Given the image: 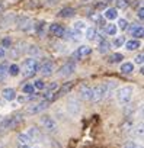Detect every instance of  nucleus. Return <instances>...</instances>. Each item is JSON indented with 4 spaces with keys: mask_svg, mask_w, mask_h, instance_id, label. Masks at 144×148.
Returning a JSON list of instances; mask_svg holds the SVG:
<instances>
[{
    "mask_svg": "<svg viewBox=\"0 0 144 148\" xmlns=\"http://www.w3.org/2000/svg\"><path fill=\"white\" fill-rule=\"evenodd\" d=\"M22 122H23V113L22 112H16V113H13L8 118H3L0 121V132L8 131V129H15Z\"/></svg>",
    "mask_w": 144,
    "mask_h": 148,
    "instance_id": "1",
    "label": "nucleus"
},
{
    "mask_svg": "<svg viewBox=\"0 0 144 148\" xmlns=\"http://www.w3.org/2000/svg\"><path fill=\"white\" fill-rule=\"evenodd\" d=\"M108 95H109V90H108L106 83H101V84H96V86L92 87V93H90L89 100L92 103H98V102L103 100Z\"/></svg>",
    "mask_w": 144,
    "mask_h": 148,
    "instance_id": "2",
    "label": "nucleus"
},
{
    "mask_svg": "<svg viewBox=\"0 0 144 148\" xmlns=\"http://www.w3.org/2000/svg\"><path fill=\"white\" fill-rule=\"evenodd\" d=\"M38 67H39V62L37 58H26L22 64V76L23 77H32L35 73H38Z\"/></svg>",
    "mask_w": 144,
    "mask_h": 148,
    "instance_id": "3",
    "label": "nucleus"
},
{
    "mask_svg": "<svg viewBox=\"0 0 144 148\" xmlns=\"http://www.w3.org/2000/svg\"><path fill=\"white\" fill-rule=\"evenodd\" d=\"M115 96H116L118 103L122 105V106H125V105H128V103L131 102V99H132V87H131V86H122V87H119V89L116 90Z\"/></svg>",
    "mask_w": 144,
    "mask_h": 148,
    "instance_id": "4",
    "label": "nucleus"
},
{
    "mask_svg": "<svg viewBox=\"0 0 144 148\" xmlns=\"http://www.w3.org/2000/svg\"><path fill=\"white\" fill-rule=\"evenodd\" d=\"M41 126H42V129L47 132V134H57L58 132V125H57V121L52 118V116H50V115H45V116H42L41 118Z\"/></svg>",
    "mask_w": 144,
    "mask_h": 148,
    "instance_id": "5",
    "label": "nucleus"
},
{
    "mask_svg": "<svg viewBox=\"0 0 144 148\" xmlns=\"http://www.w3.org/2000/svg\"><path fill=\"white\" fill-rule=\"evenodd\" d=\"M76 67H77L76 61L70 60V61L64 62V64H63V65L58 68V71H57V76H58V77H68L70 74H73V73L76 71Z\"/></svg>",
    "mask_w": 144,
    "mask_h": 148,
    "instance_id": "6",
    "label": "nucleus"
},
{
    "mask_svg": "<svg viewBox=\"0 0 144 148\" xmlns=\"http://www.w3.org/2000/svg\"><path fill=\"white\" fill-rule=\"evenodd\" d=\"M48 105H50V102H47V100H39V102H37V103H32V105L26 106V113H28V115H38V113L44 112V110L48 108Z\"/></svg>",
    "mask_w": 144,
    "mask_h": 148,
    "instance_id": "7",
    "label": "nucleus"
},
{
    "mask_svg": "<svg viewBox=\"0 0 144 148\" xmlns=\"http://www.w3.org/2000/svg\"><path fill=\"white\" fill-rule=\"evenodd\" d=\"M67 110L71 116H79V113L82 110L80 99L79 97H70L68 102H67Z\"/></svg>",
    "mask_w": 144,
    "mask_h": 148,
    "instance_id": "8",
    "label": "nucleus"
},
{
    "mask_svg": "<svg viewBox=\"0 0 144 148\" xmlns=\"http://www.w3.org/2000/svg\"><path fill=\"white\" fill-rule=\"evenodd\" d=\"M26 134H28V136L31 138V142H34V144H39V142H44V132L39 129V128H37V126H31V128H28V131H26Z\"/></svg>",
    "mask_w": 144,
    "mask_h": 148,
    "instance_id": "9",
    "label": "nucleus"
},
{
    "mask_svg": "<svg viewBox=\"0 0 144 148\" xmlns=\"http://www.w3.org/2000/svg\"><path fill=\"white\" fill-rule=\"evenodd\" d=\"M92 54V48L88 47V45H80L73 54H71V58H73V61H77V60H83L86 57H89Z\"/></svg>",
    "mask_w": 144,
    "mask_h": 148,
    "instance_id": "10",
    "label": "nucleus"
},
{
    "mask_svg": "<svg viewBox=\"0 0 144 148\" xmlns=\"http://www.w3.org/2000/svg\"><path fill=\"white\" fill-rule=\"evenodd\" d=\"M38 71L42 74V76H45V77H50V76H52V74H54V71H55V65H54V62H52V61H50V60H45L42 64H39V67H38Z\"/></svg>",
    "mask_w": 144,
    "mask_h": 148,
    "instance_id": "11",
    "label": "nucleus"
},
{
    "mask_svg": "<svg viewBox=\"0 0 144 148\" xmlns=\"http://www.w3.org/2000/svg\"><path fill=\"white\" fill-rule=\"evenodd\" d=\"M74 84H76L74 82H67V83H64L63 86H60L58 90L55 92L54 97H52V102L57 100V99H60V97H63V96H65V95H68V93L71 92V89L74 87Z\"/></svg>",
    "mask_w": 144,
    "mask_h": 148,
    "instance_id": "12",
    "label": "nucleus"
},
{
    "mask_svg": "<svg viewBox=\"0 0 144 148\" xmlns=\"http://www.w3.org/2000/svg\"><path fill=\"white\" fill-rule=\"evenodd\" d=\"M80 38H82V34H77V32H74L73 29H65L61 39L68 41V42H77Z\"/></svg>",
    "mask_w": 144,
    "mask_h": 148,
    "instance_id": "13",
    "label": "nucleus"
},
{
    "mask_svg": "<svg viewBox=\"0 0 144 148\" xmlns=\"http://www.w3.org/2000/svg\"><path fill=\"white\" fill-rule=\"evenodd\" d=\"M64 31H65V28L61 26L60 23H51V25H50V32H51V35H54V36H57V38H63Z\"/></svg>",
    "mask_w": 144,
    "mask_h": 148,
    "instance_id": "14",
    "label": "nucleus"
},
{
    "mask_svg": "<svg viewBox=\"0 0 144 148\" xmlns=\"http://www.w3.org/2000/svg\"><path fill=\"white\" fill-rule=\"evenodd\" d=\"M90 93H92V87H90L89 84H82V86L79 87V99H82V100H89Z\"/></svg>",
    "mask_w": 144,
    "mask_h": 148,
    "instance_id": "15",
    "label": "nucleus"
},
{
    "mask_svg": "<svg viewBox=\"0 0 144 148\" xmlns=\"http://www.w3.org/2000/svg\"><path fill=\"white\" fill-rule=\"evenodd\" d=\"M18 28L22 29V31H29L32 28V21L29 18H26V16H22L18 21Z\"/></svg>",
    "mask_w": 144,
    "mask_h": 148,
    "instance_id": "16",
    "label": "nucleus"
},
{
    "mask_svg": "<svg viewBox=\"0 0 144 148\" xmlns=\"http://www.w3.org/2000/svg\"><path fill=\"white\" fill-rule=\"evenodd\" d=\"M2 96H3V99H5V100H8V102H13V100L18 97V96H16L15 89H12V87H6V89H3Z\"/></svg>",
    "mask_w": 144,
    "mask_h": 148,
    "instance_id": "17",
    "label": "nucleus"
},
{
    "mask_svg": "<svg viewBox=\"0 0 144 148\" xmlns=\"http://www.w3.org/2000/svg\"><path fill=\"white\" fill-rule=\"evenodd\" d=\"M103 18L108 21H115L118 18V9L116 8H106L103 12Z\"/></svg>",
    "mask_w": 144,
    "mask_h": 148,
    "instance_id": "18",
    "label": "nucleus"
},
{
    "mask_svg": "<svg viewBox=\"0 0 144 148\" xmlns=\"http://www.w3.org/2000/svg\"><path fill=\"white\" fill-rule=\"evenodd\" d=\"M16 141H18V144H19L21 147H23V145H31V144H32V142H31V138L28 136L26 132H21V134H18Z\"/></svg>",
    "mask_w": 144,
    "mask_h": 148,
    "instance_id": "19",
    "label": "nucleus"
},
{
    "mask_svg": "<svg viewBox=\"0 0 144 148\" xmlns=\"http://www.w3.org/2000/svg\"><path fill=\"white\" fill-rule=\"evenodd\" d=\"M76 15V10L73 8H64L58 12V16L63 18V19H67V18H73Z\"/></svg>",
    "mask_w": 144,
    "mask_h": 148,
    "instance_id": "20",
    "label": "nucleus"
},
{
    "mask_svg": "<svg viewBox=\"0 0 144 148\" xmlns=\"http://www.w3.org/2000/svg\"><path fill=\"white\" fill-rule=\"evenodd\" d=\"M8 70H9V62H8V61L0 62V83L6 80V77H8Z\"/></svg>",
    "mask_w": 144,
    "mask_h": 148,
    "instance_id": "21",
    "label": "nucleus"
},
{
    "mask_svg": "<svg viewBox=\"0 0 144 148\" xmlns=\"http://www.w3.org/2000/svg\"><path fill=\"white\" fill-rule=\"evenodd\" d=\"M125 49L127 51H135L140 48V41L138 39H131V41H125Z\"/></svg>",
    "mask_w": 144,
    "mask_h": 148,
    "instance_id": "22",
    "label": "nucleus"
},
{
    "mask_svg": "<svg viewBox=\"0 0 144 148\" xmlns=\"http://www.w3.org/2000/svg\"><path fill=\"white\" fill-rule=\"evenodd\" d=\"M109 49H111V42H109L108 39H103V41L99 42V45H98V51H99L101 54H106Z\"/></svg>",
    "mask_w": 144,
    "mask_h": 148,
    "instance_id": "23",
    "label": "nucleus"
},
{
    "mask_svg": "<svg viewBox=\"0 0 144 148\" xmlns=\"http://www.w3.org/2000/svg\"><path fill=\"white\" fill-rule=\"evenodd\" d=\"M134 71V64L127 61V62H122L121 64V73L122 74H131Z\"/></svg>",
    "mask_w": 144,
    "mask_h": 148,
    "instance_id": "24",
    "label": "nucleus"
},
{
    "mask_svg": "<svg viewBox=\"0 0 144 148\" xmlns=\"http://www.w3.org/2000/svg\"><path fill=\"white\" fill-rule=\"evenodd\" d=\"M122 60H124V55L119 54V52H115L108 58V62L109 64H119V62H122Z\"/></svg>",
    "mask_w": 144,
    "mask_h": 148,
    "instance_id": "25",
    "label": "nucleus"
},
{
    "mask_svg": "<svg viewBox=\"0 0 144 148\" xmlns=\"http://www.w3.org/2000/svg\"><path fill=\"white\" fill-rule=\"evenodd\" d=\"M105 32H106L108 35H111V36H115L116 32H118V26H116L115 23H106V25H105Z\"/></svg>",
    "mask_w": 144,
    "mask_h": 148,
    "instance_id": "26",
    "label": "nucleus"
},
{
    "mask_svg": "<svg viewBox=\"0 0 144 148\" xmlns=\"http://www.w3.org/2000/svg\"><path fill=\"white\" fill-rule=\"evenodd\" d=\"M19 73H21V67H19L18 64H10V65H9L8 74H10L12 77H16V76H19Z\"/></svg>",
    "mask_w": 144,
    "mask_h": 148,
    "instance_id": "27",
    "label": "nucleus"
},
{
    "mask_svg": "<svg viewBox=\"0 0 144 148\" xmlns=\"http://www.w3.org/2000/svg\"><path fill=\"white\" fill-rule=\"evenodd\" d=\"M86 28H88V26H86V23H85L83 21H77V22L73 25V31L77 32V34H82L83 31H86Z\"/></svg>",
    "mask_w": 144,
    "mask_h": 148,
    "instance_id": "28",
    "label": "nucleus"
},
{
    "mask_svg": "<svg viewBox=\"0 0 144 148\" xmlns=\"http://www.w3.org/2000/svg\"><path fill=\"white\" fill-rule=\"evenodd\" d=\"M86 38L89 39V41H93L95 39V36H96V34H98V29L95 28V26H89V28H86Z\"/></svg>",
    "mask_w": 144,
    "mask_h": 148,
    "instance_id": "29",
    "label": "nucleus"
},
{
    "mask_svg": "<svg viewBox=\"0 0 144 148\" xmlns=\"http://www.w3.org/2000/svg\"><path fill=\"white\" fill-rule=\"evenodd\" d=\"M143 134H144V131H143V123H140V126L132 128V136H134L135 139H143Z\"/></svg>",
    "mask_w": 144,
    "mask_h": 148,
    "instance_id": "30",
    "label": "nucleus"
},
{
    "mask_svg": "<svg viewBox=\"0 0 144 148\" xmlns=\"http://www.w3.org/2000/svg\"><path fill=\"white\" fill-rule=\"evenodd\" d=\"M45 22H39L38 25H37V28H35V32H37V35L38 36H45Z\"/></svg>",
    "mask_w": 144,
    "mask_h": 148,
    "instance_id": "31",
    "label": "nucleus"
},
{
    "mask_svg": "<svg viewBox=\"0 0 144 148\" xmlns=\"http://www.w3.org/2000/svg\"><path fill=\"white\" fill-rule=\"evenodd\" d=\"M28 54L31 55V58H35V57H38V55L41 54V49H39L37 45H31V47L28 48Z\"/></svg>",
    "mask_w": 144,
    "mask_h": 148,
    "instance_id": "32",
    "label": "nucleus"
},
{
    "mask_svg": "<svg viewBox=\"0 0 144 148\" xmlns=\"http://www.w3.org/2000/svg\"><path fill=\"white\" fill-rule=\"evenodd\" d=\"M124 44H125V38H124V36H115V38H114L112 45H114L115 48H121Z\"/></svg>",
    "mask_w": 144,
    "mask_h": 148,
    "instance_id": "33",
    "label": "nucleus"
},
{
    "mask_svg": "<svg viewBox=\"0 0 144 148\" xmlns=\"http://www.w3.org/2000/svg\"><path fill=\"white\" fill-rule=\"evenodd\" d=\"M32 86H34V89L35 90H44L47 86H45V83H44V80H41V79H38V80H35L34 83H32Z\"/></svg>",
    "mask_w": 144,
    "mask_h": 148,
    "instance_id": "34",
    "label": "nucleus"
},
{
    "mask_svg": "<svg viewBox=\"0 0 144 148\" xmlns=\"http://www.w3.org/2000/svg\"><path fill=\"white\" fill-rule=\"evenodd\" d=\"M22 92H23V95H34L35 89H34L32 83H28V84H25V86L22 87Z\"/></svg>",
    "mask_w": 144,
    "mask_h": 148,
    "instance_id": "35",
    "label": "nucleus"
},
{
    "mask_svg": "<svg viewBox=\"0 0 144 148\" xmlns=\"http://www.w3.org/2000/svg\"><path fill=\"white\" fill-rule=\"evenodd\" d=\"M130 5V0H116V9H127Z\"/></svg>",
    "mask_w": 144,
    "mask_h": 148,
    "instance_id": "36",
    "label": "nucleus"
},
{
    "mask_svg": "<svg viewBox=\"0 0 144 148\" xmlns=\"http://www.w3.org/2000/svg\"><path fill=\"white\" fill-rule=\"evenodd\" d=\"M143 35H144V29H143V26L141 25H138L135 29H134V32H132V36H135V38H143Z\"/></svg>",
    "mask_w": 144,
    "mask_h": 148,
    "instance_id": "37",
    "label": "nucleus"
},
{
    "mask_svg": "<svg viewBox=\"0 0 144 148\" xmlns=\"http://www.w3.org/2000/svg\"><path fill=\"white\" fill-rule=\"evenodd\" d=\"M10 45H12V39H10V36H6V38L2 39V45L0 47L6 49V48H10Z\"/></svg>",
    "mask_w": 144,
    "mask_h": 148,
    "instance_id": "38",
    "label": "nucleus"
},
{
    "mask_svg": "<svg viewBox=\"0 0 144 148\" xmlns=\"http://www.w3.org/2000/svg\"><path fill=\"white\" fill-rule=\"evenodd\" d=\"M128 25H130V23H128L125 19H119V21H118V28L122 29V31H125V29L128 28Z\"/></svg>",
    "mask_w": 144,
    "mask_h": 148,
    "instance_id": "39",
    "label": "nucleus"
},
{
    "mask_svg": "<svg viewBox=\"0 0 144 148\" xmlns=\"http://www.w3.org/2000/svg\"><path fill=\"white\" fill-rule=\"evenodd\" d=\"M137 16H138V19L143 22V19H144V8H143V6L138 8V10H137Z\"/></svg>",
    "mask_w": 144,
    "mask_h": 148,
    "instance_id": "40",
    "label": "nucleus"
},
{
    "mask_svg": "<svg viewBox=\"0 0 144 148\" xmlns=\"http://www.w3.org/2000/svg\"><path fill=\"white\" fill-rule=\"evenodd\" d=\"M143 58H144V55H143V52H140V54H137L135 55V58H134V61H135V64H143Z\"/></svg>",
    "mask_w": 144,
    "mask_h": 148,
    "instance_id": "41",
    "label": "nucleus"
},
{
    "mask_svg": "<svg viewBox=\"0 0 144 148\" xmlns=\"http://www.w3.org/2000/svg\"><path fill=\"white\" fill-rule=\"evenodd\" d=\"M124 148H138L135 141H127V144L124 145Z\"/></svg>",
    "mask_w": 144,
    "mask_h": 148,
    "instance_id": "42",
    "label": "nucleus"
},
{
    "mask_svg": "<svg viewBox=\"0 0 144 148\" xmlns=\"http://www.w3.org/2000/svg\"><path fill=\"white\" fill-rule=\"evenodd\" d=\"M106 6H108V3H106V2H103V0H102V2H99V3H98V5L95 6V8H96L98 10H101V9H106Z\"/></svg>",
    "mask_w": 144,
    "mask_h": 148,
    "instance_id": "43",
    "label": "nucleus"
},
{
    "mask_svg": "<svg viewBox=\"0 0 144 148\" xmlns=\"http://www.w3.org/2000/svg\"><path fill=\"white\" fill-rule=\"evenodd\" d=\"M5 55H6V49L0 47V58H5Z\"/></svg>",
    "mask_w": 144,
    "mask_h": 148,
    "instance_id": "44",
    "label": "nucleus"
},
{
    "mask_svg": "<svg viewBox=\"0 0 144 148\" xmlns=\"http://www.w3.org/2000/svg\"><path fill=\"white\" fill-rule=\"evenodd\" d=\"M45 2L48 5H55V3H58V0H45Z\"/></svg>",
    "mask_w": 144,
    "mask_h": 148,
    "instance_id": "45",
    "label": "nucleus"
},
{
    "mask_svg": "<svg viewBox=\"0 0 144 148\" xmlns=\"http://www.w3.org/2000/svg\"><path fill=\"white\" fill-rule=\"evenodd\" d=\"M5 10V5H3V2H0V13H2Z\"/></svg>",
    "mask_w": 144,
    "mask_h": 148,
    "instance_id": "46",
    "label": "nucleus"
},
{
    "mask_svg": "<svg viewBox=\"0 0 144 148\" xmlns=\"http://www.w3.org/2000/svg\"><path fill=\"white\" fill-rule=\"evenodd\" d=\"M19 148H32V147H31V145H23V147H21V145H19Z\"/></svg>",
    "mask_w": 144,
    "mask_h": 148,
    "instance_id": "47",
    "label": "nucleus"
},
{
    "mask_svg": "<svg viewBox=\"0 0 144 148\" xmlns=\"http://www.w3.org/2000/svg\"><path fill=\"white\" fill-rule=\"evenodd\" d=\"M103 2H106V3H109V2H115V0H103Z\"/></svg>",
    "mask_w": 144,
    "mask_h": 148,
    "instance_id": "48",
    "label": "nucleus"
},
{
    "mask_svg": "<svg viewBox=\"0 0 144 148\" xmlns=\"http://www.w3.org/2000/svg\"><path fill=\"white\" fill-rule=\"evenodd\" d=\"M0 148H3V145H2V144H0Z\"/></svg>",
    "mask_w": 144,
    "mask_h": 148,
    "instance_id": "49",
    "label": "nucleus"
}]
</instances>
